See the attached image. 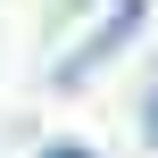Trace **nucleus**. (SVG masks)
Returning a JSON list of instances; mask_svg holds the SVG:
<instances>
[{
  "mask_svg": "<svg viewBox=\"0 0 158 158\" xmlns=\"http://www.w3.org/2000/svg\"><path fill=\"white\" fill-rule=\"evenodd\" d=\"M142 17H150V0H117V8L100 17V33H92L83 50H67V58H58V83L75 92V83H83V75H92V67H100V58H108V50H117V42L133 33V25H142Z\"/></svg>",
  "mask_w": 158,
  "mask_h": 158,
  "instance_id": "nucleus-1",
  "label": "nucleus"
},
{
  "mask_svg": "<svg viewBox=\"0 0 158 158\" xmlns=\"http://www.w3.org/2000/svg\"><path fill=\"white\" fill-rule=\"evenodd\" d=\"M42 158H92V150H83V142H50Z\"/></svg>",
  "mask_w": 158,
  "mask_h": 158,
  "instance_id": "nucleus-2",
  "label": "nucleus"
}]
</instances>
